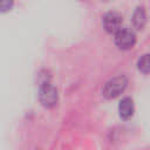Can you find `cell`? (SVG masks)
Segmentation results:
<instances>
[{"label": "cell", "mask_w": 150, "mask_h": 150, "mask_svg": "<svg viewBox=\"0 0 150 150\" xmlns=\"http://www.w3.org/2000/svg\"><path fill=\"white\" fill-rule=\"evenodd\" d=\"M39 101L45 108H54L59 102L57 89L50 83H43L39 87Z\"/></svg>", "instance_id": "2"}, {"label": "cell", "mask_w": 150, "mask_h": 150, "mask_svg": "<svg viewBox=\"0 0 150 150\" xmlns=\"http://www.w3.org/2000/svg\"><path fill=\"white\" fill-rule=\"evenodd\" d=\"M136 42L135 32L128 27L121 28L115 34V43L120 49H130Z\"/></svg>", "instance_id": "3"}, {"label": "cell", "mask_w": 150, "mask_h": 150, "mask_svg": "<svg viewBox=\"0 0 150 150\" xmlns=\"http://www.w3.org/2000/svg\"><path fill=\"white\" fill-rule=\"evenodd\" d=\"M12 5H13V2H12V1H1V4H0V8H1V11H2V12H5V11H7V8H6V7H8V9H9Z\"/></svg>", "instance_id": "8"}, {"label": "cell", "mask_w": 150, "mask_h": 150, "mask_svg": "<svg viewBox=\"0 0 150 150\" xmlns=\"http://www.w3.org/2000/svg\"><path fill=\"white\" fill-rule=\"evenodd\" d=\"M122 15L117 12H108L102 16V26L108 33L116 34L122 27Z\"/></svg>", "instance_id": "4"}, {"label": "cell", "mask_w": 150, "mask_h": 150, "mask_svg": "<svg viewBox=\"0 0 150 150\" xmlns=\"http://www.w3.org/2000/svg\"><path fill=\"white\" fill-rule=\"evenodd\" d=\"M118 112H120L121 118H123V120H128L134 115V101L131 97L127 96L120 101Z\"/></svg>", "instance_id": "5"}, {"label": "cell", "mask_w": 150, "mask_h": 150, "mask_svg": "<svg viewBox=\"0 0 150 150\" xmlns=\"http://www.w3.org/2000/svg\"><path fill=\"white\" fill-rule=\"evenodd\" d=\"M132 26L135 29L141 30L144 28L146 23V12L144 6H137L134 14H132Z\"/></svg>", "instance_id": "6"}, {"label": "cell", "mask_w": 150, "mask_h": 150, "mask_svg": "<svg viewBox=\"0 0 150 150\" xmlns=\"http://www.w3.org/2000/svg\"><path fill=\"white\" fill-rule=\"evenodd\" d=\"M137 68L139 71L146 74L150 73V54H143L137 61Z\"/></svg>", "instance_id": "7"}, {"label": "cell", "mask_w": 150, "mask_h": 150, "mask_svg": "<svg viewBox=\"0 0 150 150\" xmlns=\"http://www.w3.org/2000/svg\"><path fill=\"white\" fill-rule=\"evenodd\" d=\"M128 86V79L124 75H117L115 77H111L108 80L103 88H102V94L107 98H114L122 94Z\"/></svg>", "instance_id": "1"}]
</instances>
